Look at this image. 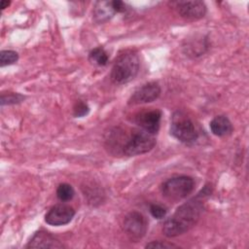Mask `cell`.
I'll list each match as a JSON object with an SVG mask.
<instances>
[{
	"label": "cell",
	"mask_w": 249,
	"mask_h": 249,
	"mask_svg": "<svg viewBox=\"0 0 249 249\" xmlns=\"http://www.w3.org/2000/svg\"><path fill=\"white\" fill-rule=\"evenodd\" d=\"M210 195V189L206 186L193 198L181 204L176 211L165 220L162 232L167 237H175L190 231L200 219L204 210V198Z\"/></svg>",
	"instance_id": "obj_1"
},
{
	"label": "cell",
	"mask_w": 249,
	"mask_h": 249,
	"mask_svg": "<svg viewBox=\"0 0 249 249\" xmlns=\"http://www.w3.org/2000/svg\"><path fill=\"white\" fill-rule=\"evenodd\" d=\"M139 66L140 60L138 54L134 51H124L115 59L110 78L116 85L126 84L136 77Z\"/></svg>",
	"instance_id": "obj_2"
},
{
	"label": "cell",
	"mask_w": 249,
	"mask_h": 249,
	"mask_svg": "<svg viewBox=\"0 0 249 249\" xmlns=\"http://www.w3.org/2000/svg\"><path fill=\"white\" fill-rule=\"evenodd\" d=\"M170 133L178 141L187 145L194 144L198 138V133L193 121L182 111L173 113L170 123Z\"/></svg>",
	"instance_id": "obj_3"
},
{
	"label": "cell",
	"mask_w": 249,
	"mask_h": 249,
	"mask_svg": "<svg viewBox=\"0 0 249 249\" xmlns=\"http://www.w3.org/2000/svg\"><path fill=\"white\" fill-rule=\"evenodd\" d=\"M195 188V181L192 177L181 175L167 179L161 185L162 196L172 201H178L187 197Z\"/></svg>",
	"instance_id": "obj_4"
},
{
	"label": "cell",
	"mask_w": 249,
	"mask_h": 249,
	"mask_svg": "<svg viewBox=\"0 0 249 249\" xmlns=\"http://www.w3.org/2000/svg\"><path fill=\"white\" fill-rule=\"evenodd\" d=\"M156 134L143 129L134 130L123 146V153L128 157L142 155L151 151L156 145Z\"/></svg>",
	"instance_id": "obj_5"
},
{
	"label": "cell",
	"mask_w": 249,
	"mask_h": 249,
	"mask_svg": "<svg viewBox=\"0 0 249 249\" xmlns=\"http://www.w3.org/2000/svg\"><path fill=\"white\" fill-rule=\"evenodd\" d=\"M123 228L126 235L132 241L136 242L146 234L148 223L146 218L140 212L131 211L124 217Z\"/></svg>",
	"instance_id": "obj_6"
},
{
	"label": "cell",
	"mask_w": 249,
	"mask_h": 249,
	"mask_svg": "<svg viewBox=\"0 0 249 249\" xmlns=\"http://www.w3.org/2000/svg\"><path fill=\"white\" fill-rule=\"evenodd\" d=\"M160 87L156 82H149L138 88L129 97L128 105H139L155 101L160 95Z\"/></svg>",
	"instance_id": "obj_7"
},
{
	"label": "cell",
	"mask_w": 249,
	"mask_h": 249,
	"mask_svg": "<svg viewBox=\"0 0 249 249\" xmlns=\"http://www.w3.org/2000/svg\"><path fill=\"white\" fill-rule=\"evenodd\" d=\"M173 5L177 13L186 19L196 20L206 14V6L202 1H178L174 2Z\"/></svg>",
	"instance_id": "obj_8"
},
{
	"label": "cell",
	"mask_w": 249,
	"mask_h": 249,
	"mask_svg": "<svg viewBox=\"0 0 249 249\" xmlns=\"http://www.w3.org/2000/svg\"><path fill=\"white\" fill-rule=\"evenodd\" d=\"M75 216L73 207L66 204H56L53 206L45 216V222L51 226H63L72 221Z\"/></svg>",
	"instance_id": "obj_9"
},
{
	"label": "cell",
	"mask_w": 249,
	"mask_h": 249,
	"mask_svg": "<svg viewBox=\"0 0 249 249\" xmlns=\"http://www.w3.org/2000/svg\"><path fill=\"white\" fill-rule=\"evenodd\" d=\"M161 112L158 109L143 111L135 115L134 123L143 130L157 134L160 129Z\"/></svg>",
	"instance_id": "obj_10"
},
{
	"label": "cell",
	"mask_w": 249,
	"mask_h": 249,
	"mask_svg": "<svg viewBox=\"0 0 249 249\" xmlns=\"http://www.w3.org/2000/svg\"><path fill=\"white\" fill-rule=\"evenodd\" d=\"M27 248H62L63 244L51 234L45 231H36L31 237L30 241L26 245Z\"/></svg>",
	"instance_id": "obj_11"
},
{
	"label": "cell",
	"mask_w": 249,
	"mask_h": 249,
	"mask_svg": "<svg viewBox=\"0 0 249 249\" xmlns=\"http://www.w3.org/2000/svg\"><path fill=\"white\" fill-rule=\"evenodd\" d=\"M209 127L211 132L219 137L227 136L232 131V124L231 121L224 115H219L213 118L209 124Z\"/></svg>",
	"instance_id": "obj_12"
},
{
	"label": "cell",
	"mask_w": 249,
	"mask_h": 249,
	"mask_svg": "<svg viewBox=\"0 0 249 249\" xmlns=\"http://www.w3.org/2000/svg\"><path fill=\"white\" fill-rule=\"evenodd\" d=\"M116 14L112 1H98L93 8V18L97 23L109 20Z\"/></svg>",
	"instance_id": "obj_13"
},
{
	"label": "cell",
	"mask_w": 249,
	"mask_h": 249,
	"mask_svg": "<svg viewBox=\"0 0 249 249\" xmlns=\"http://www.w3.org/2000/svg\"><path fill=\"white\" fill-rule=\"evenodd\" d=\"M89 60L94 65L105 66L109 61V56L103 48L97 47L89 52Z\"/></svg>",
	"instance_id": "obj_14"
},
{
	"label": "cell",
	"mask_w": 249,
	"mask_h": 249,
	"mask_svg": "<svg viewBox=\"0 0 249 249\" xmlns=\"http://www.w3.org/2000/svg\"><path fill=\"white\" fill-rule=\"evenodd\" d=\"M75 191L70 184L62 183L59 184L56 189V196L61 201H69L73 198Z\"/></svg>",
	"instance_id": "obj_15"
},
{
	"label": "cell",
	"mask_w": 249,
	"mask_h": 249,
	"mask_svg": "<svg viewBox=\"0 0 249 249\" xmlns=\"http://www.w3.org/2000/svg\"><path fill=\"white\" fill-rule=\"evenodd\" d=\"M18 60V53L12 50H4L0 53V65L4 67L6 65H11Z\"/></svg>",
	"instance_id": "obj_16"
},
{
	"label": "cell",
	"mask_w": 249,
	"mask_h": 249,
	"mask_svg": "<svg viewBox=\"0 0 249 249\" xmlns=\"http://www.w3.org/2000/svg\"><path fill=\"white\" fill-rule=\"evenodd\" d=\"M25 99V96L20 93L16 92H7L1 94V105H13V104H18L22 102Z\"/></svg>",
	"instance_id": "obj_17"
},
{
	"label": "cell",
	"mask_w": 249,
	"mask_h": 249,
	"mask_svg": "<svg viewBox=\"0 0 249 249\" xmlns=\"http://www.w3.org/2000/svg\"><path fill=\"white\" fill-rule=\"evenodd\" d=\"M89 107L86 102L82 100H78L73 107V115L76 118L85 117L86 115L89 114Z\"/></svg>",
	"instance_id": "obj_18"
},
{
	"label": "cell",
	"mask_w": 249,
	"mask_h": 249,
	"mask_svg": "<svg viewBox=\"0 0 249 249\" xmlns=\"http://www.w3.org/2000/svg\"><path fill=\"white\" fill-rule=\"evenodd\" d=\"M149 211L155 219H159V220L163 219L167 212L165 207H163L162 205L158 204V203H152L149 207Z\"/></svg>",
	"instance_id": "obj_19"
},
{
	"label": "cell",
	"mask_w": 249,
	"mask_h": 249,
	"mask_svg": "<svg viewBox=\"0 0 249 249\" xmlns=\"http://www.w3.org/2000/svg\"><path fill=\"white\" fill-rule=\"evenodd\" d=\"M178 246L173 244V243H168V242H164V241H151L148 244H146L145 248H152V249H158V248H177Z\"/></svg>",
	"instance_id": "obj_20"
},
{
	"label": "cell",
	"mask_w": 249,
	"mask_h": 249,
	"mask_svg": "<svg viewBox=\"0 0 249 249\" xmlns=\"http://www.w3.org/2000/svg\"><path fill=\"white\" fill-rule=\"evenodd\" d=\"M113 8L116 13H124L126 11V5L120 0H114L112 1Z\"/></svg>",
	"instance_id": "obj_21"
},
{
	"label": "cell",
	"mask_w": 249,
	"mask_h": 249,
	"mask_svg": "<svg viewBox=\"0 0 249 249\" xmlns=\"http://www.w3.org/2000/svg\"><path fill=\"white\" fill-rule=\"evenodd\" d=\"M11 4L10 1H7V0H2L1 1V8L2 9H5V8H8V6Z\"/></svg>",
	"instance_id": "obj_22"
}]
</instances>
